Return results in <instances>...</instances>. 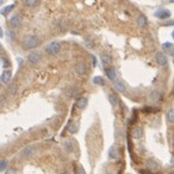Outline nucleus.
Instances as JSON below:
<instances>
[{
    "mask_svg": "<svg viewBox=\"0 0 174 174\" xmlns=\"http://www.w3.org/2000/svg\"><path fill=\"white\" fill-rule=\"evenodd\" d=\"M109 100H110V104L112 107H116L117 104H118V98L115 93H110L109 94Z\"/></svg>",
    "mask_w": 174,
    "mask_h": 174,
    "instance_id": "6ab92c4d",
    "label": "nucleus"
},
{
    "mask_svg": "<svg viewBox=\"0 0 174 174\" xmlns=\"http://www.w3.org/2000/svg\"><path fill=\"white\" fill-rule=\"evenodd\" d=\"M106 75H107V78L110 79V80H116V69L115 68H110V69H107L106 71Z\"/></svg>",
    "mask_w": 174,
    "mask_h": 174,
    "instance_id": "aec40b11",
    "label": "nucleus"
},
{
    "mask_svg": "<svg viewBox=\"0 0 174 174\" xmlns=\"http://www.w3.org/2000/svg\"><path fill=\"white\" fill-rule=\"evenodd\" d=\"M155 60H156V62H158V64L161 66V67H165V66H167V63H168L167 56H166L163 53H158V54L155 55Z\"/></svg>",
    "mask_w": 174,
    "mask_h": 174,
    "instance_id": "39448f33",
    "label": "nucleus"
},
{
    "mask_svg": "<svg viewBox=\"0 0 174 174\" xmlns=\"http://www.w3.org/2000/svg\"><path fill=\"white\" fill-rule=\"evenodd\" d=\"M91 58H92L93 66H97V58H96V56H94V55H92V56H91Z\"/></svg>",
    "mask_w": 174,
    "mask_h": 174,
    "instance_id": "2f4dec72",
    "label": "nucleus"
},
{
    "mask_svg": "<svg viewBox=\"0 0 174 174\" xmlns=\"http://www.w3.org/2000/svg\"><path fill=\"white\" fill-rule=\"evenodd\" d=\"M155 17L159 19H168L171 17V11H168L166 9H160L155 12Z\"/></svg>",
    "mask_w": 174,
    "mask_h": 174,
    "instance_id": "423d86ee",
    "label": "nucleus"
},
{
    "mask_svg": "<svg viewBox=\"0 0 174 174\" xmlns=\"http://www.w3.org/2000/svg\"><path fill=\"white\" fill-rule=\"evenodd\" d=\"M33 153H35V148L33 147H31V145H28V147H25L23 150H22V156H24V158H30V156H32L33 155Z\"/></svg>",
    "mask_w": 174,
    "mask_h": 174,
    "instance_id": "ddd939ff",
    "label": "nucleus"
},
{
    "mask_svg": "<svg viewBox=\"0 0 174 174\" xmlns=\"http://www.w3.org/2000/svg\"><path fill=\"white\" fill-rule=\"evenodd\" d=\"M131 136L135 138V140H141L143 137V129L140 128V127H136L134 128L131 131Z\"/></svg>",
    "mask_w": 174,
    "mask_h": 174,
    "instance_id": "1a4fd4ad",
    "label": "nucleus"
},
{
    "mask_svg": "<svg viewBox=\"0 0 174 174\" xmlns=\"http://www.w3.org/2000/svg\"><path fill=\"white\" fill-rule=\"evenodd\" d=\"M169 54H171L172 56H174V47L172 48V49H171V50H169Z\"/></svg>",
    "mask_w": 174,
    "mask_h": 174,
    "instance_id": "72a5a7b5",
    "label": "nucleus"
},
{
    "mask_svg": "<svg viewBox=\"0 0 174 174\" xmlns=\"http://www.w3.org/2000/svg\"><path fill=\"white\" fill-rule=\"evenodd\" d=\"M85 44H86L88 48H93V42H92L89 38H86V40H85Z\"/></svg>",
    "mask_w": 174,
    "mask_h": 174,
    "instance_id": "c756f323",
    "label": "nucleus"
},
{
    "mask_svg": "<svg viewBox=\"0 0 174 174\" xmlns=\"http://www.w3.org/2000/svg\"><path fill=\"white\" fill-rule=\"evenodd\" d=\"M161 98H162V94H161V92L160 91H151L150 92V94H149V99H150V102L153 103H158L161 100Z\"/></svg>",
    "mask_w": 174,
    "mask_h": 174,
    "instance_id": "9d476101",
    "label": "nucleus"
},
{
    "mask_svg": "<svg viewBox=\"0 0 174 174\" xmlns=\"http://www.w3.org/2000/svg\"><path fill=\"white\" fill-rule=\"evenodd\" d=\"M5 174H17V173H16L13 169H9V171H6V173Z\"/></svg>",
    "mask_w": 174,
    "mask_h": 174,
    "instance_id": "473e14b6",
    "label": "nucleus"
},
{
    "mask_svg": "<svg viewBox=\"0 0 174 174\" xmlns=\"http://www.w3.org/2000/svg\"><path fill=\"white\" fill-rule=\"evenodd\" d=\"M45 51L50 55H56L61 51V43L60 42H50L45 45Z\"/></svg>",
    "mask_w": 174,
    "mask_h": 174,
    "instance_id": "f03ea898",
    "label": "nucleus"
},
{
    "mask_svg": "<svg viewBox=\"0 0 174 174\" xmlns=\"http://www.w3.org/2000/svg\"><path fill=\"white\" fill-rule=\"evenodd\" d=\"M93 84H96L98 86H104L105 85V80L103 79L102 76H94L93 78Z\"/></svg>",
    "mask_w": 174,
    "mask_h": 174,
    "instance_id": "412c9836",
    "label": "nucleus"
},
{
    "mask_svg": "<svg viewBox=\"0 0 174 174\" xmlns=\"http://www.w3.org/2000/svg\"><path fill=\"white\" fill-rule=\"evenodd\" d=\"M174 45L172 43H169V42H166V43H163L162 44V48L165 49V50H167V51H169L172 48H173Z\"/></svg>",
    "mask_w": 174,
    "mask_h": 174,
    "instance_id": "cd10ccee",
    "label": "nucleus"
},
{
    "mask_svg": "<svg viewBox=\"0 0 174 174\" xmlns=\"http://www.w3.org/2000/svg\"><path fill=\"white\" fill-rule=\"evenodd\" d=\"M87 103H88V99H87L86 97H81V98H79L76 100V107L79 110H84L87 106Z\"/></svg>",
    "mask_w": 174,
    "mask_h": 174,
    "instance_id": "dca6fc26",
    "label": "nucleus"
},
{
    "mask_svg": "<svg viewBox=\"0 0 174 174\" xmlns=\"http://www.w3.org/2000/svg\"><path fill=\"white\" fill-rule=\"evenodd\" d=\"M10 25L12 26V28H19L20 25H22V17L19 15H15L12 16L11 18H10Z\"/></svg>",
    "mask_w": 174,
    "mask_h": 174,
    "instance_id": "0eeeda50",
    "label": "nucleus"
},
{
    "mask_svg": "<svg viewBox=\"0 0 174 174\" xmlns=\"http://www.w3.org/2000/svg\"><path fill=\"white\" fill-rule=\"evenodd\" d=\"M13 7H15V5H10V6H6V9H4L2 11H1V15H4V16H6V15H9L12 10H13Z\"/></svg>",
    "mask_w": 174,
    "mask_h": 174,
    "instance_id": "a878e982",
    "label": "nucleus"
},
{
    "mask_svg": "<svg viewBox=\"0 0 174 174\" xmlns=\"http://www.w3.org/2000/svg\"><path fill=\"white\" fill-rule=\"evenodd\" d=\"M10 61L7 60V58H5L4 56H1V66H2V68H9L10 67Z\"/></svg>",
    "mask_w": 174,
    "mask_h": 174,
    "instance_id": "bb28decb",
    "label": "nucleus"
},
{
    "mask_svg": "<svg viewBox=\"0 0 174 174\" xmlns=\"http://www.w3.org/2000/svg\"><path fill=\"white\" fill-rule=\"evenodd\" d=\"M62 174H71L69 172H64V173H62Z\"/></svg>",
    "mask_w": 174,
    "mask_h": 174,
    "instance_id": "f704fd0d",
    "label": "nucleus"
},
{
    "mask_svg": "<svg viewBox=\"0 0 174 174\" xmlns=\"http://www.w3.org/2000/svg\"><path fill=\"white\" fill-rule=\"evenodd\" d=\"M6 165H7V162H6V160H1V162H0V171L1 172H4V169L6 168Z\"/></svg>",
    "mask_w": 174,
    "mask_h": 174,
    "instance_id": "c85d7f7f",
    "label": "nucleus"
},
{
    "mask_svg": "<svg viewBox=\"0 0 174 174\" xmlns=\"http://www.w3.org/2000/svg\"><path fill=\"white\" fill-rule=\"evenodd\" d=\"M7 89H9L10 94H15L16 92H17V85H16V82H11L9 85V87H7Z\"/></svg>",
    "mask_w": 174,
    "mask_h": 174,
    "instance_id": "5701e85b",
    "label": "nucleus"
},
{
    "mask_svg": "<svg viewBox=\"0 0 174 174\" xmlns=\"http://www.w3.org/2000/svg\"><path fill=\"white\" fill-rule=\"evenodd\" d=\"M173 38H174V31H173Z\"/></svg>",
    "mask_w": 174,
    "mask_h": 174,
    "instance_id": "c9c22d12",
    "label": "nucleus"
},
{
    "mask_svg": "<svg viewBox=\"0 0 174 174\" xmlns=\"http://www.w3.org/2000/svg\"><path fill=\"white\" fill-rule=\"evenodd\" d=\"M137 25L140 28H145L148 25V19L144 15H140L137 17Z\"/></svg>",
    "mask_w": 174,
    "mask_h": 174,
    "instance_id": "f3484780",
    "label": "nucleus"
},
{
    "mask_svg": "<svg viewBox=\"0 0 174 174\" xmlns=\"http://www.w3.org/2000/svg\"><path fill=\"white\" fill-rule=\"evenodd\" d=\"M167 120L169 123H173L174 122V109H171L168 112H167Z\"/></svg>",
    "mask_w": 174,
    "mask_h": 174,
    "instance_id": "b1692460",
    "label": "nucleus"
},
{
    "mask_svg": "<svg viewBox=\"0 0 174 174\" xmlns=\"http://www.w3.org/2000/svg\"><path fill=\"white\" fill-rule=\"evenodd\" d=\"M66 94H67L68 97H71V98H74V97H76V96L79 94V88L75 86L68 87V88L66 89Z\"/></svg>",
    "mask_w": 174,
    "mask_h": 174,
    "instance_id": "2eb2a0df",
    "label": "nucleus"
},
{
    "mask_svg": "<svg viewBox=\"0 0 174 174\" xmlns=\"http://www.w3.org/2000/svg\"><path fill=\"white\" fill-rule=\"evenodd\" d=\"M40 38L36 36V35H29L24 38L23 41V48L29 50V49H33V48H37L40 45Z\"/></svg>",
    "mask_w": 174,
    "mask_h": 174,
    "instance_id": "f257e3e1",
    "label": "nucleus"
},
{
    "mask_svg": "<svg viewBox=\"0 0 174 174\" xmlns=\"http://www.w3.org/2000/svg\"><path fill=\"white\" fill-rule=\"evenodd\" d=\"M100 60H102V63L104 67H107V66H110L111 64V56L109 55V54H102L100 55Z\"/></svg>",
    "mask_w": 174,
    "mask_h": 174,
    "instance_id": "a211bd4d",
    "label": "nucleus"
},
{
    "mask_svg": "<svg viewBox=\"0 0 174 174\" xmlns=\"http://www.w3.org/2000/svg\"><path fill=\"white\" fill-rule=\"evenodd\" d=\"M113 87L116 88L118 92H120V93H123V92H125V91H127V86H125V84H124L122 80H115V82H113Z\"/></svg>",
    "mask_w": 174,
    "mask_h": 174,
    "instance_id": "4468645a",
    "label": "nucleus"
},
{
    "mask_svg": "<svg viewBox=\"0 0 174 174\" xmlns=\"http://www.w3.org/2000/svg\"><path fill=\"white\" fill-rule=\"evenodd\" d=\"M109 158L111 160H118L119 158V151L117 149L116 145H111L109 149Z\"/></svg>",
    "mask_w": 174,
    "mask_h": 174,
    "instance_id": "f8f14e48",
    "label": "nucleus"
},
{
    "mask_svg": "<svg viewBox=\"0 0 174 174\" xmlns=\"http://www.w3.org/2000/svg\"><path fill=\"white\" fill-rule=\"evenodd\" d=\"M78 174H86V172H85V168H84L81 165L78 167Z\"/></svg>",
    "mask_w": 174,
    "mask_h": 174,
    "instance_id": "7c9ffc66",
    "label": "nucleus"
},
{
    "mask_svg": "<svg viewBox=\"0 0 174 174\" xmlns=\"http://www.w3.org/2000/svg\"><path fill=\"white\" fill-rule=\"evenodd\" d=\"M75 73L78 74V75H80V76H84L85 74L87 73V68H86V64L84 63V62H78L76 64H75Z\"/></svg>",
    "mask_w": 174,
    "mask_h": 174,
    "instance_id": "20e7f679",
    "label": "nucleus"
},
{
    "mask_svg": "<svg viewBox=\"0 0 174 174\" xmlns=\"http://www.w3.org/2000/svg\"><path fill=\"white\" fill-rule=\"evenodd\" d=\"M41 57H42V55L40 53H31L29 56H28V61H29L30 63H32V64H36V63L40 62Z\"/></svg>",
    "mask_w": 174,
    "mask_h": 174,
    "instance_id": "9b49d317",
    "label": "nucleus"
},
{
    "mask_svg": "<svg viewBox=\"0 0 174 174\" xmlns=\"http://www.w3.org/2000/svg\"><path fill=\"white\" fill-rule=\"evenodd\" d=\"M145 167H147V169H148L149 172H151V173H156V172L160 169L159 163H158L155 160H153V159H149L148 161H147Z\"/></svg>",
    "mask_w": 174,
    "mask_h": 174,
    "instance_id": "7ed1b4c3",
    "label": "nucleus"
},
{
    "mask_svg": "<svg viewBox=\"0 0 174 174\" xmlns=\"http://www.w3.org/2000/svg\"><path fill=\"white\" fill-rule=\"evenodd\" d=\"M63 148H64V150L66 151H68V153H71L73 150V143L72 142H69V141H66V142H63Z\"/></svg>",
    "mask_w": 174,
    "mask_h": 174,
    "instance_id": "4be33fe9",
    "label": "nucleus"
},
{
    "mask_svg": "<svg viewBox=\"0 0 174 174\" xmlns=\"http://www.w3.org/2000/svg\"><path fill=\"white\" fill-rule=\"evenodd\" d=\"M25 5L29 7H35L38 5V0H25Z\"/></svg>",
    "mask_w": 174,
    "mask_h": 174,
    "instance_id": "393cba45",
    "label": "nucleus"
},
{
    "mask_svg": "<svg viewBox=\"0 0 174 174\" xmlns=\"http://www.w3.org/2000/svg\"><path fill=\"white\" fill-rule=\"evenodd\" d=\"M11 78H12V72L10 69H5L4 72L1 73V76H0L1 84H9Z\"/></svg>",
    "mask_w": 174,
    "mask_h": 174,
    "instance_id": "6e6552de",
    "label": "nucleus"
}]
</instances>
